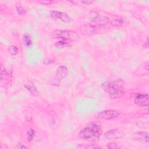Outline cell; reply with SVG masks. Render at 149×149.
Returning <instances> with one entry per match:
<instances>
[{"label":"cell","mask_w":149,"mask_h":149,"mask_svg":"<svg viewBox=\"0 0 149 149\" xmlns=\"http://www.w3.org/2000/svg\"><path fill=\"white\" fill-rule=\"evenodd\" d=\"M144 69H146L147 70H148V65H146V67H144Z\"/></svg>","instance_id":"obj_24"},{"label":"cell","mask_w":149,"mask_h":149,"mask_svg":"<svg viewBox=\"0 0 149 149\" xmlns=\"http://www.w3.org/2000/svg\"><path fill=\"white\" fill-rule=\"evenodd\" d=\"M77 148H84V149H94L100 148V147L95 144H80L76 147Z\"/></svg>","instance_id":"obj_16"},{"label":"cell","mask_w":149,"mask_h":149,"mask_svg":"<svg viewBox=\"0 0 149 149\" xmlns=\"http://www.w3.org/2000/svg\"><path fill=\"white\" fill-rule=\"evenodd\" d=\"M68 73V69L65 66H59L56 70V77L59 80L65 78Z\"/></svg>","instance_id":"obj_12"},{"label":"cell","mask_w":149,"mask_h":149,"mask_svg":"<svg viewBox=\"0 0 149 149\" xmlns=\"http://www.w3.org/2000/svg\"><path fill=\"white\" fill-rule=\"evenodd\" d=\"M8 51L11 55H16L19 52V49L16 45H12L9 47Z\"/></svg>","instance_id":"obj_18"},{"label":"cell","mask_w":149,"mask_h":149,"mask_svg":"<svg viewBox=\"0 0 149 149\" xmlns=\"http://www.w3.org/2000/svg\"><path fill=\"white\" fill-rule=\"evenodd\" d=\"M101 130V127L99 125L91 123L83 128L78 133V136L80 139L94 140L100 136Z\"/></svg>","instance_id":"obj_1"},{"label":"cell","mask_w":149,"mask_h":149,"mask_svg":"<svg viewBox=\"0 0 149 149\" xmlns=\"http://www.w3.org/2000/svg\"><path fill=\"white\" fill-rule=\"evenodd\" d=\"M24 87L26 88V90H27L31 93V94L33 95H37L38 94V91L37 88L36 87V85L33 82H31V81L27 82L25 84Z\"/></svg>","instance_id":"obj_13"},{"label":"cell","mask_w":149,"mask_h":149,"mask_svg":"<svg viewBox=\"0 0 149 149\" xmlns=\"http://www.w3.org/2000/svg\"><path fill=\"white\" fill-rule=\"evenodd\" d=\"M105 139L108 140H113L121 137V133L118 129H113L105 132L104 135Z\"/></svg>","instance_id":"obj_11"},{"label":"cell","mask_w":149,"mask_h":149,"mask_svg":"<svg viewBox=\"0 0 149 149\" xmlns=\"http://www.w3.org/2000/svg\"><path fill=\"white\" fill-rule=\"evenodd\" d=\"M69 42L68 41H65V40H60L58 41L57 42H56L55 43V45L56 48H65L66 47H68L69 45Z\"/></svg>","instance_id":"obj_14"},{"label":"cell","mask_w":149,"mask_h":149,"mask_svg":"<svg viewBox=\"0 0 149 149\" xmlns=\"http://www.w3.org/2000/svg\"><path fill=\"white\" fill-rule=\"evenodd\" d=\"M23 40L27 47H30L32 45V41L29 34H24L23 36Z\"/></svg>","instance_id":"obj_15"},{"label":"cell","mask_w":149,"mask_h":149,"mask_svg":"<svg viewBox=\"0 0 149 149\" xmlns=\"http://www.w3.org/2000/svg\"><path fill=\"white\" fill-rule=\"evenodd\" d=\"M121 80L113 81L112 82H104L102 84V88L108 93L110 98L117 99L123 97L125 92L119 86H121Z\"/></svg>","instance_id":"obj_2"},{"label":"cell","mask_w":149,"mask_h":149,"mask_svg":"<svg viewBox=\"0 0 149 149\" xmlns=\"http://www.w3.org/2000/svg\"><path fill=\"white\" fill-rule=\"evenodd\" d=\"M120 115L118 111L108 109L101 111L95 115V118L100 120H111L118 118Z\"/></svg>","instance_id":"obj_6"},{"label":"cell","mask_w":149,"mask_h":149,"mask_svg":"<svg viewBox=\"0 0 149 149\" xmlns=\"http://www.w3.org/2000/svg\"><path fill=\"white\" fill-rule=\"evenodd\" d=\"M108 27L105 26H100L94 24H88L82 25L80 28L81 34L86 36H93L106 33L108 30Z\"/></svg>","instance_id":"obj_3"},{"label":"cell","mask_w":149,"mask_h":149,"mask_svg":"<svg viewBox=\"0 0 149 149\" xmlns=\"http://www.w3.org/2000/svg\"><path fill=\"white\" fill-rule=\"evenodd\" d=\"M16 10H17L18 14L21 15L26 14V11L24 10V9H23V8L22 6H20L19 5H16Z\"/></svg>","instance_id":"obj_19"},{"label":"cell","mask_w":149,"mask_h":149,"mask_svg":"<svg viewBox=\"0 0 149 149\" xmlns=\"http://www.w3.org/2000/svg\"><path fill=\"white\" fill-rule=\"evenodd\" d=\"M88 19L92 24L105 26L109 23V17L95 11H90L88 14Z\"/></svg>","instance_id":"obj_5"},{"label":"cell","mask_w":149,"mask_h":149,"mask_svg":"<svg viewBox=\"0 0 149 149\" xmlns=\"http://www.w3.org/2000/svg\"><path fill=\"white\" fill-rule=\"evenodd\" d=\"M109 23L115 27H123L128 24L127 20L122 17L118 16H112L111 18H109Z\"/></svg>","instance_id":"obj_7"},{"label":"cell","mask_w":149,"mask_h":149,"mask_svg":"<svg viewBox=\"0 0 149 149\" xmlns=\"http://www.w3.org/2000/svg\"><path fill=\"white\" fill-rule=\"evenodd\" d=\"M17 147L19 148H27L26 146H25L24 145L20 143H19L18 144H17Z\"/></svg>","instance_id":"obj_23"},{"label":"cell","mask_w":149,"mask_h":149,"mask_svg":"<svg viewBox=\"0 0 149 149\" xmlns=\"http://www.w3.org/2000/svg\"><path fill=\"white\" fill-rule=\"evenodd\" d=\"M81 2L83 4H85V5H90L92 3H93V1L87 0V1H81Z\"/></svg>","instance_id":"obj_21"},{"label":"cell","mask_w":149,"mask_h":149,"mask_svg":"<svg viewBox=\"0 0 149 149\" xmlns=\"http://www.w3.org/2000/svg\"><path fill=\"white\" fill-rule=\"evenodd\" d=\"M41 3H44L45 5H48V4H49V3H52L53 2H54V1H40Z\"/></svg>","instance_id":"obj_22"},{"label":"cell","mask_w":149,"mask_h":149,"mask_svg":"<svg viewBox=\"0 0 149 149\" xmlns=\"http://www.w3.org/2000/svg\"><path fill=\"white\" fill-rule=\"evenodd\" d=\"M35 134V130L33 129H30L26 133V139L27 141H31Z\"/></svg>","instance_id":"obj_17"},{"label":"cell","mask_w":149,"mask_h":149,"mask_svg":"<svg viewBox=\"0 0 149 149\" xmlns=\"http://www.w3.org/2000/svg\"><path fill=\"white\" fill-rule=\"evenodd\" d=\"M50 16L54 18L60 19L65 23H69L72 21L71 17L69 15H68L66 13L64 12H60V11H57V10L51 11L50 12Z\"/></svg>","instance_id":"obj_8"},{"label":"cell","mask_w":149,"mask_h":149,"mask_svg":"<svg viewBox=\"0 0 149 149\" xmlns=\"http://www.w3.org/2000/svg\"><path fill=\"white\" fill-rule=\"evenodd\" d=\"M148 95L146 94H137L134 98V102L140 106H146L148 104Z\"/></svg>","instance_id":"obj_9"},{"label":"cell","mask_w":149,"mask_h":149,"mask_svg":"<svg viewBox=\"0 0 149 149\" xmlns=\"http://www.w3.org/2000/svg\"><path fill=\"white\" fill-rule=\"evenodd\" d=\"M107 147L108 148H119L120 147L118 146V144H117L115 143H110L109 144H107Z\"/></svg>","instance_id":"obj_20"},{"label":"cell","mask_w":149,"mask_h":149,"mask_svg":"<svg viewBox=\"0 0 149 149\" xmlns=\"http://www.w3.org/2000/svg\"><path fill=\"white\" fill-rule=\"evenodd\" d=\"M133 136L136 141L141 143H147L149 141L148 133L147 132H137L134 133Z\"/></svg>","instance_id":"obj_10"},{"label":"cell","mask_w":149,"mask_h":149,"mask_svg":"<svg viewBox=\"0 0 149 149\" xmlns=\"http://www.w3.org/2000/svg\"><path fill=\"white\" fill-rule=\"evenodd\" d=\"M51 36L54 38H61L69 42L76 41L79 38L77 33L72 30H56L51 33Z\"/></svg>","instance_id":"obj_4"}]
</instances>
